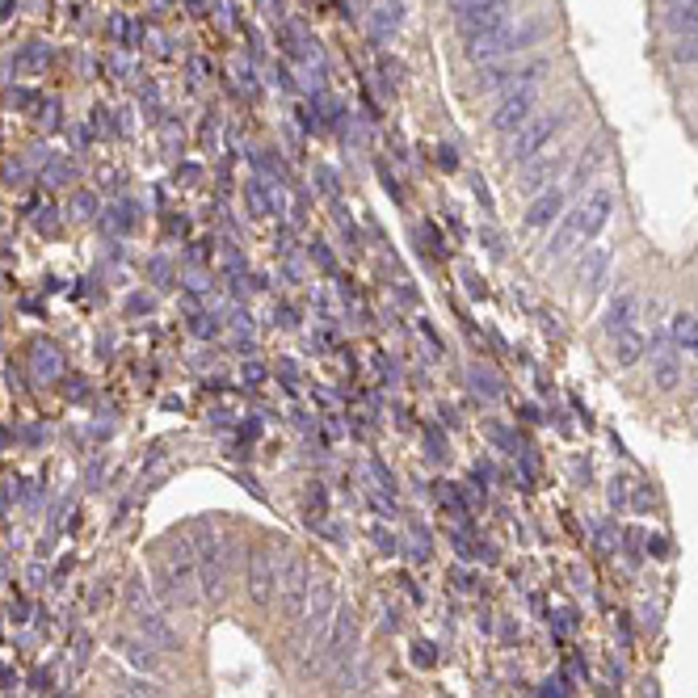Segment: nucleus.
Instances as JSON below:
<instances>
[{
    "label": "nucleus",
    "mask_w": 698,
    "mask_h": 698,
    "mask_svg": "<svg viewBox=\"0 0 698 698\" xmlns=\"http://www.w3.org/2000/svg\"><path fill=\"white\" fill-rule=\"evenodd\" d=\"M337 610H341V602H337V585H333V581L312 585L307 610L299 614V661H312V656L324 648L328 631H333Z\"/></svg>",
    "instance_id": "f257e3e1"
},
{
    "label": "nucleus",
    "mask_w": 698,
    "mask_h": 698,
    "mask_svg": "<svg viewBox=\"0 0 698 698\" xmlns=\"http://www.w3.org/2000/svg\"><path fill=\"white\" fill-rule=\"evenodd\" d=\"M539 34H543L539 22H522V26L509 22V26H501L497 34H488V38H480V43H471V47H463V51H467V59H476V64H492V59L522 55L526 47H535Z\"/></svg>",
    "instance_id": "f03ea898"
},
{
    "label": "nucleus",
    "mask_w": 698,
    "mask_h": 698,
    "mask_svg": "<svg viewBox=\"0 0 698 698\" xmlns=\"http://www.w3.org/2000/svg\"><path fill=\"white\" fill-rule=\"evenodd\" d=\"M572 122L568 110H556V114H535L526 122L522 131H513V148H509V160H522L530 164L535 156H543V148H551V139H556L564 127Z\"/></svg>",
    "instance_id": "7ed1b4c3"
},
{
    "label": "nucleus",
    "mask_w": 698,
    "mask_h": 698,
    "mask_svg": "<svg viewBox=\"0 0 698 698\" xmlns=\"http://www.w3.org/2000/svg\"><path fill=\"white\" fill-rule=\"evenodd\" d=\"M164 598L173 606H194V598H198V564H194L186 543L173 547L169 560H164Z\"/></svg>",
    "instance_id": "20e7f679"
},
{
    "label": "nucleus",
    "mask_w": 698,
    "mask_h": 698,
    "mask_svg": "<svg viewBox=\"0 0 698 698\" xmlns=\"http://www.w3.org/2000/svg\"><path fill=\"white\" fill-rule=\"evenodd\" d=\"M354 644H358V614L341 606L337 619H333V631H328V640L320 648V661H316V673H337L349 656H354Z\"/></svg>",
    "instance_id": "39448f33"
},
{
    "label": "nucleus",
    "mask_w": 698,
    "mask_h": 698,
    "mask_svg": "<svg viewBox=\"0 0 698 698\" xmlns=\"http://www.w3.org/2000/svg\"><path fill=\"white\" fill-rule=\"evenodd\" d=\"M535 110H539V93H535V85L513 89V93H505V97H501L497 114H492V131H497V135H513V131H522L526 122L535 118Z\"/></svg>",
    "instance_id": "423d86ee"
},
{
    "label": "nucleus",
    "mask_w": 698,
    "mask_h": 698,
    "mask_svg": "<svg viewBox=\"0 0 698 698\" xmlns=\"http://www.w3.org/2000/svg\"><path fill=\"white\" fill-rule=\"evenodd\" d=\"M278 598H282V614L299 623V614L307 610V598H312V572H307L303 560H291L278 577Z\"/></svg>",
    "instance_id": "0eeeda50"
},
{
    "label": "nucleus",
    "mask_w": 698,
    "mask_h": 698,
    "mask_svg": "<svg viewBox=\"0 0 698 698\" xmlns=\"http://www.w3.org/2000/svg\"><path fill=\"white\" fill-rule=\"evenodd\" d=\"M278 560H274V551L265 547V551H257L253 556V564H249V598L257 602V606H270L274 602V593H278Z\"/></svg>",
    "instance_id": "6e6552de"
},
{
    "label": "nucleus",
    "mask_w": 698,
    "mask_h": 698,
    "mask_svg": "<svg viewBox=\"0 0 698 698\" xmlns=\"http://www.w3.org/2000/svg\"><path fill=\"white\" fill-rule=\"evenodd\" d=\"M610 207H614V198L610 190H593L585 202H581V211H577V236L581 240H593L606 223H610Z\"/></svg>",
    "instance_id": "1a4fd4ad"
},
{
    "label": "nucleus",
    "mask_w": 698,
    "mask_h": 698,
    "mask_svg": "<svg viewBox=\"0 0 698 698\" xmlns=\"http://www.w3.org/2000/svg\"><path fill=\"white\" fill-rule=\"evenodd\" d=\"M501 26H509V5L488 9V13H480V17H467V22H459V38H463V47H471V43H480V38L497 34Z\"/></svg>",
    "instance_id": "9d476101"
},
{
    "label": "nucleus",
    "mask_w": 698,
    "mask_h": 698,
    "mask_svg": "<svg viewBox=\"0 0 698 698\" xmlns=\"http://www.w3.org/2000/svg\"><path fill=\"white\" fill-rule=\"evenodd\" d=\"M564 211V190H543L530 198V207H526V228H551V223L560 219Z\"/></svg>",
    "instance_id": "9b49d317"
},
{
    "label": "nucleus",
    "mask_w": 698,
    "mask_h": 698,
    "mask_svg": "<svg viewBox=\"0 0 698 698\" xmlns=\"http://www.w3.org/2000/svg\"><path fill=\"white\" fill-rule=\"evenodd\" d=\"M223 551L219 547H207V556H202V564H198V589L207 593V598H219L223 593Z\"/></svg>",
    "instance_id": "f8f14e48"
},
{
    "label": "nucleus",
    "mask_w": 698,
    "mask_h": 698,
    "mask_svg": "<svg viewBox=\"0 0 698 698\" xmlns=\"http://www.w3.org/2000/svg\"><path fill=\"white\" fill-rule=\"evenodd\" d=\"M635 312H640V299L627 295V291H623V295H614L610 307H606V320H602V324H606V333H610V337H619L623 328H631Z\"/></svg>",
    "instance_id": "ddd939ff"
},
{
    "label": "nucleus",
    "mask_w": 698,
    "mask_h": 698,
    "mask_svg": "<svg viewBox=\"0 0 698 698\" xmlns=\"http://www.w3.org/2000/svg\"><path fill=\"white\" fill-rule=\"evenodd\" d=\"M669 341L673 349H686V354L698 358V316L694 312H677L669 324Z\"/></svg>",
    "instance_id": "4468645a"
},
{
    "label": "nucleus",
    "mask_w": 698,
    "mask_h": 698,
    "mask_svg": "<svg viewBox=\"0 0 698 698\" xmlns=\"http://www.w3.org/2000/svg\"><path fill=\"white\" fill-rule=\"evenodd\" d=\"M139 631H143V640H148V644H160L164 652H173V648H177L173 627L164 623L160 614H152V610H139Z\"/></svg>",
    "instance_id": "2eb2a0df"
},
{
    "label": "nucleus",
    "mask_w": 698,
    "mask_h": 698,
    "mask_svg": "<svg viewBox=\"0 0 698 698\" xmlns=\"http://www.w3.org/2000/svg\"><path fill=\"white\" fill-rule=\"evenodd\" d=\"M556 169H560V156H535L530 173L518 181V190H522V194H543L547 177H556Z\"/></svg>",
    "instance_id": "dca6fc26"
},
{
    "label": "nucleus",
    "mask_w": 698,
    "mask_h": 698,
    "mask_svg": "<svg viewBox=\"0 0 698 698\" xmlns=\"http://www.w3.org/2000/svg\"><path fill=\"white\" fill-rule=\"evenodd\" d=\"M606 270H610V253L606 249H589L585 261H581V270H577L585 291H598V286L606 282Z\"/></svg>",
    "instance_id": "f3484780"
},
{
    "label": "nucleus",
    "mask_w": 698,
    "mask_h": 698,
    "mask_svg": "<svg viewBox=\"0 0 698 698\" xmlns=\"http://www.w3.org/2000/svg\"><path fill=\"white\" fill-rule=\"evenodd\" d=\"M652 383L661 387V392H673L677 383H682V366H677V354L673 349H661L652 362Z\"/></svg>",
    "instance_id": "a211bd4d"
},
{
    "label": "nucleus",
    "mask_w": 698,
    "mask_h": 698,
    "mask_svg": "<svg viewBox=\"0 0 698 698\" xmlns=\"http://www.w3.org/2000/svg\"><path fill=\"white\" fill-rule=\"evenodd\" d=\"M610 354H614V362H619V366H635V362L644 358V337L635 333V328H623V333L614 337V349H610Z\"/></svg>",
    "instance_id": "6ab92c4d"
},
{
    "label": "nucleus",
    "mask_w": 698,
    "mask_h": 698,
    "mask_svg": "<svg viewBox=\"0 0 698 698\" xmlns=\"http://www.w3.org/2000/svg\"><path fill=\"white\" fill-rule=\"evenodd\" d=\"M509 80H522V68H513V64H492L476 76V89L480 93H492V89H505Z\"/></svg>",
    "instance_id": "aec40b11"
},
{
    "label": "nucleus",
    "mask_w": 698,
    "mask_h": 698,
    "mask_svg": "<svg viewBox=\"0 0 698 698\" xmlns=\"http://www.w3.org/2000/svg\"><path fill=\"white\" fill-rule=\"evenodd\" d=\"M501 5H509V0H446V9H450L455 22H467V17H480V13L501 9Z\"/></svg>",
    "instance_id": "412c9836"
},
{
    "label": "nucleus",
    "mask_w": 698,
    "mask_h": 698,
    "mask_svg": "<svg viewBox=\"0 0 698 698\" xmlns=\"http://www.w3.org/2000/svg\"><path fill=\"white\" fill-rule=\"evenodd\" d=\"M122 652H127V661L135 665V669H143V673H152L160 661H156V652H152V644H139V640H122Z\"/></svg>",
    "instance_id": "4be33fe9"
},
{
    "label": "nucleus",
    "mask_w": 698,
    "mask_h": 698,
    "mask_svg": "<svg viewBox=\"0 0 698 698\" xmlns=\"http://www.w3.org/2000/svg\"><path fill=\"white\" fill-rule=\"evenodd\" d=\"M118 698H164L152 682H139V677H131V682H118Z\"/></svg>",
    "instance_id": "5701e85b"
},
{
    "label": "nucleus",
    "mask_w": 698,
    "mask_h": 698,
    "mask_svg": "<svg viewBox=\"0 0 698 698\" xmlns=\"http://www.w3.org/2000/svg\"><path fill=\"white\" fill-rule=\"evenodd\" d=\"M598 164H602V148H593V152H589V160H581V164H577V173H572V181H577V186H581L585 177H593V169H598Z\"/></svg>",
    "instance_id": "b1692460"
},
{
    "label": "nucleus",
    "mask_w": 698,
    "mask_h": 698,
    "mask_svg": "<svg viewBox=\"0 0 698 698\" xmlns=\"http://www.w3.org/2000/svg\"><path fill=\"white\" fill-rule=\"evenodd\" d=\"M471 383H476L484 396H497V392H501V387H497V379H492V375H484V371H471Z\"/></svg>",
    "instance_id": "393cba45"
},
{
    "label": "nucleus",
    "mask_w": 698,
    "mask_h": 698,
    "mask_svg": "<svg viewBox=\"0 0 698 698\" xmlns=\"http://www.w3.org/2000/svg\"><path fill=\"white\" fill-rule=\"evenodd\" d=\"M249 198H253V211H257V215H270V198H265L261 186H249Z\"/></svg>",
    "instance_id": "a878e982"
},
{
    "label": "nucleus",
    "mask_w": 698,
    "mask_h": 698,
    "mask_svg": "<svg viewBox=\"0 0 698 698\" xmlns=\"http://www.w3.org/2000/svg\"><path fill=\"white\" fill-rule=\"evenodd\" d=\"M438 160H442V169H455V164H459V156L450 152V148H442V152H438Z\"/></svg>",
    "instance_id": "bb28decb"
},
{
    "label": "nucleus",
    "mask_w": 698,
    "mask_h": 698,
    "mask_svg": "<svg viewBox=\"0 0 698 698\" xmlns=\"http://www.w3.org/2000/svg\"><path fill=\"white\" fill-rule=\"evenodd\" d=\"M690 38H698V34H690Z\"/></svg>",
    "instance_id": "cd10ccee"
}]
</instances>
